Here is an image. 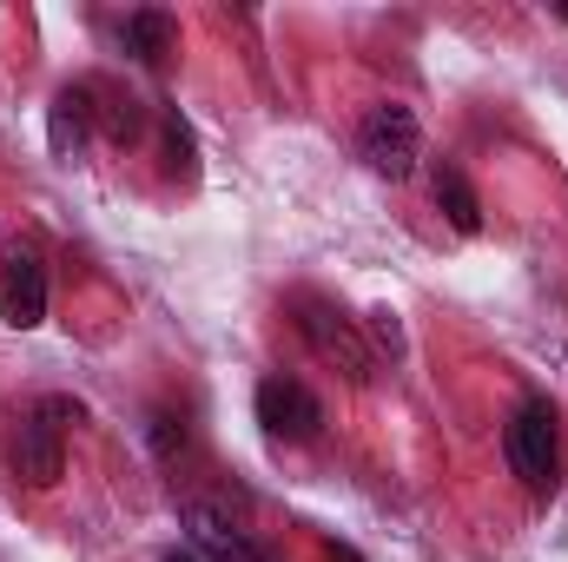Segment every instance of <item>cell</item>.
Returning <instances> with one entry per match:
<instances>
[{
    "label": "cell",
    "mask_w": 568,
    "mask_h": 562,
    "mask_svg": "<svg viewBox=\"0 0 568 562\" xmlns=\"http://www.w3.org/2000/svg\"><path fill=\"white\" fill-rule=\"evenodd\" d=\"M80 418L73 398H40L20 430H13V470L33 483V490H53L67 476V423Z\"/></svg>",
    "instance_id": "cell-3"
},
{
    "label": "cell",
    "mask_w": 568,
    "mask_h": 562,
    "mask_svg": "<svg viewBox=\"0 0 568 562\" xmlns=\"http://www.w3.org/2000/svg\"><path fill=\"white\" fill-rule=\"evenodd\" d=\"M503 456L529 496H549L562 483V430H556V411L542 398L516 404V418L503 423Z\"/></svg>",
    "instance_id": "cell-1"
},
{
    "label": "cell",
    "mask_w": 568,
    "mask_h": 562,
    "mask_svg": "<svg viewBox=\"0 0 568 562\" xmlns=\"http://www.w3.org/2000/svg\"><path fill=\"white\" fill-rule=\"evenodd\" d=\"M159 133H165V172H172V179H199V159H192V127H185L179 113H165V120H159Z\"/></svg>",
    "instance_id": "cell-12"
},
{
    "label": "cell",
    "mask_w": 568,
    "mask_h": 562,
    "mask_svg": "<svg viewBox=\"0 0 568 562\" xmlns=\"http://www.w3.org/2000/svg\"><path fill=\"white\" fill-rule=\"evenodd\" d=\"M120 40H126V53H133L140 67H165V53H172V40H179V27H172V13H159V7H145V13H126V27H120Z\"/></svg>",
    "instance_id": "cell-11"
},
{
    "label": "cell",
    "mask_w": 568,
    "mask_h": 562,
    "mask_svg": "<svg viewBox=\"0 0 568 562\" xmlns=\"http://www.w3.org/2000/svg\"><path fill=\"white\" fill-rule=\"evenodd\" d=\"M357 159H364L377 179H410L417 159H424V127H417V113L397 107V100L371 107L364 127H357Z\"/></svg>",
    "instance_id": "cell-4"
},
{
    "label": "cell",
    "mask_w": 568,
    "mask_h": 562,
    "mask_svg": "<svg viewBox=\"0 0 568 562\" xmlns=\"http://www.w3.org/2000/svg\"><path fill=\"white\" fill-rule=\"evenodd\" d=\"M429 192H436V212H443L463 239L483 232V199H476V185H469L456 165H436V185H429Z\"/></svg>",
    "instance_id": "cell-10"
},
{
    "label": "cell",
    "mask_w": 568,
    "mask_h": 562,
    "mask_svg": "<svg viewBox=\"0 0 568 562\" xmlns=\"http://www.w3.org/2000/svg\"><path fill=\"white\" fill-rule=\"evenodd\" d=\"M0 318H7L13 331H33V324L47 318V265H40L27 245H13V252L0 259Z\"/></svg>",
    "instance_id": "cell-6"
},
{
    "label": "cell",
    "mask_w": 568,
    "mask_h": 562,
    "mask_svg": "<svg viewBox=\"0 0 568 562\" xmlns=\"http://www.w3.org/2000/svg\"><path fill=\"white\" fill-rule=\"evenodd\" d=\"M100 133V120H93V80H73V87H60L53 93V113H47V140L60 159H80V145Z\"/></svg>",
    "instance_id": "cell-8"
},
{
    "label": "cell",
    "mask_w": 568,
    "mask_h": 562,
    "mask_svg": "<svg viewBox=\"0 0 568 562\" xmlns=\"http://www.w3.org/2000/svg\"><path fill=\"white\" fill-rule=\"evenodd\" d=\"M258 423H265V436L272 443H317V430H324V404H317V391L311 384H297V378H265L258 384Z\"/></svg>",
    "instance_id": "cell-5"
},
{
    "label": "cell",
    "mask_w": 568,
    "mask_h": 562,
    "mask_svg": "<svg viewBox=\"0 0 568 562\" xmlns=\"http://www.w3.org/2000/svg\"><path fill=\"white\" fill-rule=\"evenodd\" d=\"M324 556H331V562H364V556H357V550H351V543H331Z\"/></svg>",
    "instance_id": "cell-14"
},
{
    "label": "cell",
    "mask_w": 568,
    "mask_h": 562,
    "mask_svg": "<svg viewBox=\"0 0 568 562\" xmlns=\"http://www.w3.org/2000/svg\"><path fill=\"white\" fill-rule=\"evenodd\" d=\"M364 324H371V338H377V344H390V351H404V331H397V318H390V311H371Z\"/></svg>",
    "instance_id": "cell-13"
},
{
    "label": "cell",
    "mask_w": 568,
    "mask_h": 562,
    "mask_svg": "<svg viewBox=\"0 0 568 562\" xmlns=\"http://www.w3.org/2000/svg\"><path fill=\"white\" fill-rule=\"evenodd\" d=\"M159 562H199V550H172V556H159Z\"/></svg>",
    "instance_id": "cell-15"
},
{
    "label": "cell",
    "mask_w": 568,
    "mask_h": 562,
    "mask_svg": "<svg viewBox=\"0 0 568 562\" xmlns=\"http://www.w3.org/2000/svg\"><path fill=\"white\" fill-rule=\"evenodd\" d=\"M185 530H192V550L199 562H278L272 550H258L245 530H232L219 510H205V503H185Z\"/></svg>",
    "instance_id": "cell-7"
},
{
    "label": "cell",
    "mask_w": 568,
    "mask_h": 562,
    "mask_svg": "<svg viewBox=\"0 0 568 562\" xmlns=\"http://www.w3.org/2000/svg\"><path fill=\"white\" fill-rule=\"evenodd\" d=\"M297 338H304L331 371H344V384H371V378H377V351L364 344V324L344 318L337 304H324V298H297Z\"/></svg>",
    "instance_id": "cell-2"
},
{
    "label": "cell",
    "mask_w": 568,
    "mask_h": 562,
    "mask_svg": "<svg viewBox=\"0 0 568 562\" xmlns=\"http://www.w3.org/2000/svg\"><path fill=\"white\" fill-rule=\"evenodd\" d=\"M93 120H100V133L113 145H140L145 140V100L133 93H120V87H106V80H93Z\"/></svg>",
    "instance_id": "cell-9"
}]
</instances>
